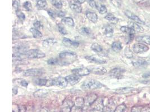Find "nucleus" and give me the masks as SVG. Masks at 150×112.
Returning a JSON list of instances; mask_svg holds the SVG:
<instances>
[{"label": "nucleus", "mask_w": 150, "mask_h": 112, "mask_svg": "<svg viewBox=\"0 0 150 112\" xmlns=\"http://www.w3.org/2000/svg\"><path fill=\"white\" fill-rule=\"evenodd\" d=\"M77 59V55L74 52H64L59 55V65H69L75 61Z\"/></svg>", "instance_id": "nucleus-1"}, {"label": "nucleus", "mask_w": 150, "mask_h": 112, "mask_svg": "<svg viewBox=\"0 0 150 112\" xmlns=\"http://www.w3.org/2000/svg\"><path fill=\"white\" fill-rule=\"evenodd\" d=\"M104 87V85L100 82L93 80L90 79L88 80L83 83L81 87L84 90H92L98 89H100Z\"/></svg>", "instance_id": "nucleus-2"}, {"label": "nucleus", "mask_w": 150, "mask_h": 112, "mask_svg": "<svg viewBox=\"0 0 150 112\" xmlns=\"http://www.w3.org/2000/svg\"><path fill=\"white\" fill-rule=\"evenodd\" d=\"M90 112H104V104L102 99L97 100L91 106Z\"/></svg>", "instance_id": "nucleus-3"}, {"label": "nucleus", "mask_w": 150, "mask_h": 112, "mask_svg": "<svg viewBox=\"0 0 150 112\" xmlns=\"http://www.w3.org/2000/svg\"><path fill=\"white\" fill-rule=\"evenodd\" d=\"M74 103L70 99H66L62 103L60 112H71Z\"/></svg>", "instance_id": "nucleus-4"}, {"label": "nucleus", "mask_w": 150, "mask_h": 112, "mask_svg": "<svg viewBox=\"0 0 150 112\" xmlns=\"http://www.w3.org/2000/svg\"><path fill=\"white\" fill-rule=\"evenodd\" d=\"M68 83L66 81L65 77H59L58 78L51 80L50 84V85H54L61 88H64L67 86Z\"/></svg>", "instance_id": "nucleus-5"}, {"label": "nucleus", "mask_w": 150, "mask_h": 112, "mask_svg": "<svg viewBox=\"0 0 150 112\" xmlns=\"http://www.w3.org/2000/svg\"><path fill=\"white\" fill-rule=\"evenodd\" d=\"M44 73L43 70L39 69H31L24 72L23 75L26 77H38L42 76Z\"/></svg>", "instance_id": "nucleus-6"}, {"label": "nucleus", "mask_w": 150, "mask_h": 112, "mask_svg": "<svg viewBox=\"0 0 150 112\" xmlns=\"http://www.w3.org/2000/svg\"><path fill=\"white\" fill-rule=\"evenodd\" d=\"M133 49L135 53H142L149 50V47L142 43H137L133 45Z\"/></svg>", "instance_id": "nucleus-7"}, {"label": "nucleus", "mask_w": 150, "mask_h": 112, "mask_svg": "<svg viewBox=\"0 0 150 112\" xmlns=\"http://www.w3.org/2000/svg\"><path fill=\"white\" fill-rule=\"evenodd\" d=\"M125 71L124 69L120 68H115L110 71L109 73V75L112 78L120 79L122 77L123 74Z\"/></svg>", "instance_id": "nucleus-8"}, {"label": "nucleus", "mask_w": 150, "mask_h": 112, "mask_svg": "<svg viewBox=\"0 0 150 112\" xmlns=\"http://www.w3.org/2000/svg\"><path fill=\"white\" fill-rule=\"evenodd\" d=\"M72 72L76 76H84L88 75L90 73V70L87 68H78L75 69L72 71Z\"/></svg>", "instance_id": "nucleus-9"}, {"label": "nucleus", "mask_w": 150, "mask_h": 112, "mask_svg": "<svg viewBox=\"0 0 150 112\" xmlns=\"http://www.w3.org/2000/svg\"><path fill=\"white\" fill-rule=\"evenodd\" d=\"M97 99V95L95 94H90L88 95L84 99V107L91 106Z\"/></svg>", "instance_id": "nucleus-10"}, {"label": "nucleus", "mask_w": 150, "mask_h": 112, "mask_svg": "<svg viewBox=\"0 0 150 112\" xmlns=\"http://www.w3.org/2000/svg\"><path fill=\"white\" fill-rule=\"evenodd\" d=\"M120 30L123 33L128 34L130 41L133 40L135 35V31L132 28H130L129 27H122L120 28Z\"/></svg>", "instance_id": "nucleus-11"}, {"label": "nucleus", "mask_w": 150, "mask_h": 112, "mask_svg": "<svg viewBox=\"0 0 150 112\" xmlns=\"http://www.w3.org/2000/svg\"><path fill=\"white\" fill-rule=\"evenodd\" d=\"M125 14L128 17H129L131 20H133L136 23H138L139 24H145V23L143 21H142L135 14L131 13V11L127 10L125 11Z\"/></svg>", "instance_id": "nucleus-12"}, {"label": "nucleus", "mask_w": 150, "mask_h": 112, "mask_svg": "<svg viewBox=\"0 0 150 112\" xmlns=\"http://www.w3.org/2000/svg\"><path fill=\"white\" fill-rule=\"evenodd\" d=\"M66 81L71 85H74L75 84H78L81 80L80 77L76 76L75 75H72L68 76L65 77Z\"/></svg>", "instance_id": "nucleus-13"}, {"label": "nucleus", "mask_w": 150, "mask_h": 112, "mask_svg": "<svg viewBox=\"0 0 150 112\" xmlns=\"http://www.w3.org/2000/svg\"><path fill=\"white\" fill-rule=\"evenodd\" d=\"M86 59L91 62L98 64H104L107 62V61L104 59L96 56H87L86 57Z\"/></svg>", "instance_id": "nucleus-14"}, {"label": "nucleus", "mask_w": 150, "mask_h": 112, "mask_svg": "<svg viewBox=\"0 0 150 112\" xmlns=\"http://www.w3.org/2000/svg\"><path fill=\"white\" fill-rule=\"evenodd\" d=\"M134 90H135V89L133 87H123L116 90L115 93L118 94H127L133 92Z\"/></svg>", "instance_id": "nucleus-15"}, {"label": "nucleus", "mask_w": 150, "mask_h": 112, "mask_svg": "<svg viewBox=\"0 0 150 112\" xmlns=\"http://www.w3.org/2000/svg\"><path fill=\"white\" fill-rule=\"evenodd\" d=\"M128 27L130 28H132L135 32H143V28H142L141 25L138 24V23H136L135 22L133 21H129L128 23Z\"/></svg>", "instance_id": "nucleus-16"}, {"label": "nucleus", "mask_w": 150, "mask_h": 112, "mask_svg": "<svg viewBox=\"0 0 150 112\" xmlns=\"http://www.w3.org/2000/svg\"><path fill=\"white\" fill-rule=\"evenodd\" d=\"M86 15L87 19L92 23H96L97 22V19H98V16H97V15L96 13L90 12V11H87L86 13Z\"/></svg>", "instance_id": "nucleus-17"}, {"label": "nucleus", "mask_w": 150, "mask_h": 112, "mask_svg": "<svg viewBox=\"0 0 150 112\" xmlns=\"http://www.w3.org/2000/svg\"><path fill=\"white\" fill-rule=\"evenodd\" d=\"M90 72H92L93 73H94L95 75H104L107 72V70L105 67L99 66L93 68Z\"/></svg>", "instance_id": "nucleus-18"}, {"label": "nucleus", "mask_w": 150, "mask_h": 112, "mask_svg": "<svg viewBox=\"0 0 150 112\" xmlns=\"http://www.w3.org/2000/svg\"><path fill=\"white\" fill-rule=\"evenodd\" d=\"M30 31L33 37L34 38H41L42 37V33L37 29L35 28H31L30 29Z\"/></svg>", "instance_id": "nucleus-19"}, {"label": "nucleus", "mask_w": 150, "mask_h": 112, "mask_svg": "<svg viewBox=\"0 0 150 112\" xmlns=\"http://www.w3.org/2000/svg\"><path fill=\"white\" fill-rule=\"evenodd\" d=\"M62 42H64V44H66L67 45H70L75 48H77L79 47V43L78 42H74V41H72L70 39H69V38H64L62 40Z\"/></svg>", "instance_id": "nucleus-20"}, {"label": "nucleus", "mask_w": 150, "mask_h": 112, "mask_svg": "<svg viewBox=\"0 0 150 112\" xmlns=\"http://www.w3.org/2000/svg\"><path fill=\"white\" fill-rule=\"evenodd\" d=\"M48 93V91L47 90H38L34 93V96L37 98H42L46 97Z\"/></svg>", "instance_id": "nucleus-21"}, {"label": "nucleus", "mask_w": 150, "mask_h": 112, "mask_svg": "<svg viewBox=\"0 0 150 112\" xmlns=\"http://www.w3.org/2000/svg\"><path fill=\"white\" fill-rule=\"evenodd\" d=\"M111 48L114 52H118L122 49V45L120 42H114L111 45Z\"/></svg>", "instance_id": "nucleus-22"}, {"label": "nucleus", "mask_w": 150, "mask_h": 112, "mask_svg": "<svg viewBox=\"0 0 150 112\" xmlns=\"http://www.w3.org/2000/svg\"><path fill=\"white\" fill-rule=\"evenodd\" d=\"M27 108L24 105H13V112H26Z\"/></svg>", "instance_id": "nucleus-23"}, {"label": "nucleus", "mask_w": 150, "mask_h": 112, "mask_svg": "<svg viewBox=\"0 0 150 112\" xmlns=\"http://www.w3.org/2000/svg\"><path fill=\"white\" fill-rule=\"evenodd\" d=\"M136 40L139 42H142L145 43L147 44L150 45V36L145 35V36H141L138 37L136 38Z\"/></svg>", "instance_id": "nucleus-24"}, {"label": "nucleus", "mask_w": 150, "mask_h": 112, "mask_svg": "<svg viewBox=\"0 0 150 112\" xmlns=\"http://www.w3.org/2000/svg\"><path fill=\"white\" fill-rule=\"evenodd\" d=\"M57 43L56 41L52 38H48L43 42V45L45 47H49Z\"/></svg>", "instance_id": "nucleus-25"}, {"label": "nucleus", "mask_w": 150, "mask_h": 112, "mask_svg": "<svg viewBox=\"0 0 150 112\" xmlns=\"http://www.w3.org/2000/svg\"><path fill=\"white\" fill-rule=\"evenodd\" d=\"M62 21L69 27H74V20L71 17H64L62 19Z\"/></svg>", "instance_id": "nucleus-26"}, {"label": "nucleus", "mask_w": 150, "mask_h": 112, "mask_svg": "<svg viewBox=\"0 0 150 112\" xmlns=\"http://www.w3.org/2000/svg\"><path fill=\"white\" fill-rule=\"evenodd\" d=\"M70 8L72 10L77 13H80L82 11V8L79 5L75 4V3H70Z\"/></svg>", "instance_id": "nucleus-27"}, {"label": "nucleus", "mask_w": 150, "mask_h": 112, "mask_svg": "<svg viewBox=\"0 0 150 112\" xmlns=\"http://www.w3.org/2000/svg\"><path fill=\"white\" fill-rule=\"evenodd\" d=\"M91 49L96 52H97V53H99V52H101L103 50V48L102 47V46L101 45H100L99 44L97 43H93L92 46H91Z\"/></svg>", "instance_id": "nucleus-28"}, {"label": "nucleus", "mask_w": 150, "mask_h": 112, "mask_svg": "<svg viewBox=\"0 0 150 112\" xmlns=\"http://www.w3.org/2000/svg\"><path fill=\"white\" fill-rule=\"evenodd\" d=\"M34 83L39 86H45L48 84V80L46 79H35L34 80Z\"/></svg>", "instance_id": "nucleus-29"}, {"label": "nucleus", "mask_w": 150, "mask_h": 112, "mask_svg": "<svg viewBox=\"0 0 150 112\" xmlns=\"http://www.w3.org/2000/svg\"><path fill=\"white\" fill-rule=\"evenodd\" d=\"M74 105L80 107L82 108L84 107V98L82 97H79L77 98L75 100V103H74Z\"/></svg>", "instance_id": "nucleus-30"}, {"label": "nucleus", "mask_w": 150, "mask_h": 112, "mask_svg": "<svg viewBox=\"0 0 150 112\" xmlns=\"http://www.w3.org/2000/svg\"><path fill=\"white\" fill-rule=\"evenodd\" d=\"M113 33H114V29L112 27L108 25L105 28L104 30V34L105 35H106L108 37H110L113 35Z\"/></svg>", "instance_id": "nucleus-31"}, {"label": "nucleus", "mask_w": 150, "mask_h": 112, "mask_svg": "<svg viewBox=\"0 0 150 112\" xmlns=\"http://www.w3.org/2000/svg\"><path fill=\"white\" fill-rule=\"evenodd\" d=\"M37 6L40 9H45L47 6L46 0H38L37 2Z\"/></svg>", "instance_id": "nucleus-32"}, {"label": "nucleus", "mask_w": 150, "mask_h": 112, "mask_svg": "<svg viewBox=\"0 0 150 112\" xmlns=\"http://www.w3.org/2000/svg\"><path fill=\"white\" fill-rule=\"evenodd\" d=\"M127 107L125 104H120L118 105L115 109L114 110V112H127Z\"/></svg>", "instance_id": "nucleus-33"}, {"label": "nucleus", "mask_w": 150, "mask_h": 112, "mask_svg": "<svg viewBox=\"0 0 150 112\" xmlns=\"http://www.w3.org/2000/svg\"><path fill=\"white\" fill-rule=\"evenodd\" d=\"M47 63L51 66H57L59 65V58H51L48 60Z\"/></svg>", "instance_id": "nucleus-34"}, {"label": "nucleus", "mask_w": 150, "mask_h": 112, "mask_svg": "<svg viewBox=\"0 0 150 112\" xmlns=\"http://www.w3.org/2000/svg\"><path fill=\"white\" fill-rule=\"evenodd\" d=\"M105 19H106L107 20H108L110 21H116L117 22L119 19H117V17H115V16L113 15V14H111V13H109V14H107L106 16H105Z\"/></svg>", "instance_id": "nucleus-35"}, {"label": "nucleus", "mask_w": 150, "mask_h": 112, "mask_svg": "<svg viewBox=\"0 0 150 112\" xmlns=\"http://www.w3.org/2000/svg\"><path fill=\"white\" fill-rule=\"evenodd\" d=\"M52 4L58 9H61L62 7L61 2L59 0H51Z\"/></svg>", "instance_id": "nucleus-36"}, {"label": "nucleus", "mask_w": 150, "mask_h": 112, "mask_svg": "<svg viewBox=\"0 0 150 112\" xmlns=\"http://www.w3.org/2000/svg\"><path fill=\"white\" fill-rule=\"evenodd\" d=\"M58 29H59V32L62 35H66V34H67L68 32H67L66 29L65 28V27L62 24H58Z\"/></svg>", "instance_id": "nucleus-37"}, {"label": "nucleus", "mask_w": 150, "mask_h": 112, "mask_svg": "<svg viewBox=\"0 0 150 112\" xmlns=\"http://www.w3.org/2000/svg\"><path fill=\"white\" fill-rule=\"evenodd\" d=\"M16 15H17V17L19 19V20H21V21H24L25 19V14H24L23 13H22L21 11H20V10H17L16 11Z\"/></svg>", "instance_id": "nucleus-38"}, {"label": "nucleus", "mask_w": 150, "mask_h": 112, "mask_svg": "<svg viewBox=\"0 0 150 112\" xmlns=\"http://www.w3.org/2000/svg\"><path fill=\"white\" fill-rule=\"evenodd\" d=\"M23 7L25 10H27V11H31V9H32V5H31L30 2H29V1L25 2L23 4Z\"/></svg>", "instance_id": "nucleus-39"}, {"label": "nucleus", "mask_w": 150, "mask_h": 112, "mask_svg": "<svg viewBox=\"0 0 150 112\" xmlns=\"http://www.w3.org/2000/svg\"><path fill=\"white\" fill-rule=\"evenodd\" d=\"M33 25L34 27V28L37 29H42L43 27H44V25L42 24V23L40 21H36L33 24Z\"/></svg>", "instance_id": "nucleus-40"}, {"label": "nucleus", "mask_w": 150, "mask_h": 112, "mask_svg": "<svg viewBox=\"0 0 150 112\" xmlns=\"http://www.w3.org/2000/svg\"><path fill=\"white\" fill-rule=\"evenodd\" d=\"M146 63L147 62L145 60H138L137 61L135 62V63H133L134 65L136 66H142L146 65Z\"/></svg>", "instance_id": "nucleus-41"}, {"label": "nucleus", "mask_w": 150, "mask_h": 112, "mask_svg": "<svg viewBox=\"0 0 150 112\" xmlns=\"http://www.w3.org/2000/svg\"><path fill=\"white\" fill-rule=\"evenodd\" d=\"M81 31L82 34H84L87 35H90L91 34V31L90 29L87 28H83L81 29Z\"/></svg>", "instance_id": "nucleus-42"}, {"label": "nucleus", "mask_w": 150, "mask_h": 112, "mask_svg": "<svg viewBox=\"0 0 150 112\" xmlns=\"http://www.w3.org/2000/svg\"><path fill=\"white\" fill-rule=\"evenodd\" d=\"M83 108L80 107H78V106H76V105H74L71 112H83Z\"/></svg>", "instance_id": "nucleus-43"}, {"label": "nucleus", "mask_w": 150, "mask_h": 112, "mask_svg": "<svg viewBox=\"0 0 150 112\" xmlns=\"http://www.w3.org/2000/svg\"><path fill=\"white\" fill-rule=\"evenodd\" d=\"M47 13L52 18H55L56 16H57V13H56L55 11H54L52 10H51V9L48 10L47 11Z\"/></svg>", "instance_id": "nucleus-44"}, {"label": "nucleus", "mask_w": 150, "mask_h": 112, "mask_svg": "<svg viewBox=\"0 0 150 112\" xmlns=\"http://www.w3.org/2000/svg\"><path fill=\"white\" fill-rule=\"evenodd\" d=\"M107 8L106 7L105 5H102L101 6L100 10H99V13L101 14H105L107 13Z\"/></svg>", "instance_id": "nucleus-45"}, {"label": "nucleus", "mask_w": 150, "mask_h": 112, "mask_svg": "<svg viewBox=\"0 0 150 112\" xmlns=\"http://www.w3.org/2000/svg\"><path fill=\"white\" fill-rule=\"evenodd\" d=\"M89 5H90V7L93 9H96L97 8V5L94 0H89Z\"/></svg>", "instance_id": "nucleus-46"}, {"label": "nucleus", "mask_w": 150, "mask_h": 112, "mask_svg": "<svg viewBox=\"0 0 150 112\" xmlns=\"http://www.w3.org/2000/svg\"><path fill=\"white\" fill-rule=\"evenodd\" d=\"M142 107H138V106H135L133 107L132 109V112H141V109Z\"/></svg>", "instance_id": "nucleus-47"}, {"label": "nucleus", "mask_w": 150, "mask_h": 112, "mask_svg": "<svg viewBox=\"0 0 150 112\" xmlns=\"http://www.w3.org/2000/svg\"><path fill=\"white\" fill-rule=\"evenodd\" d=\"M19 84H20L23 87H27L28 85V83L27 81H26L25 80H19Z\"/></svg>", "instance_id": "nucleus-48"}, {"label": "nucleus", "mask_w": 150, "mask_h": 112, "mask_svg": "<svg viewBox=\"0 0 150 112\" xmlns=\"http://www.w3.org/2000/svg\"><path fill=\"white\" fill-rule=\"evenodd\" d=\"M13 7L16 10V11H17V10H19L18 9H19V3H18L17 1H13Z\"/></svg>", "instance_id": "nucleus-49"}, {"label": "nucleus", "mask_w": 150, "mask_h": 112, "mask_svg": "<svg viewBox=\"0 0 150 112\" xmlns=\"http://www.w3.org/2000/svg\"><path fill=\"white\" fill-rule=\"evenodd\" d=\"M65 14H66V13L65 12L60 11H59L58 13H57V16L60 17H64L65 16Z\"/></svg>", "instance_id": "nucleus-50"}, {"label": "nucleus", "mask_w": 150, "mask_h": 112, "mask_svg": "<svg viewBox=\"0 0 150 112\" xmlns=\"http://www.w3.org/2000/svg\"><path fill=\"white\" fill-rule=\"evenodd\" d=\"M141 112H150V108L148 107H142L141 109Z\"/></svg>", "instance_id": "nucleus-51"}, {"label": "nucleus", "mask_w": 150, "mask_h": 112, "mask_svg": "<svg viewBox=\"0 0 150 112\" xmlns=\"http://www.w3.org/2000/svg\"><path fill=\"white\" fill-rule=\"evenodd\" d=\"M37 112H49L48 110L46 108H42L39 109Z\"/></svg>", "instance_id": "nucleus-52"}, {"label": "nucleus", "mask_w": 150, "mask_h": 112, "mask_svg": "<svg viewBox=\"0 0 150 112\" xmlns=\"http://www.w3.org/2000/svg\"><path fill=\"white\" fill-rule=\"evenodd\" d=\"M74 1L75 2H76V3H78L82 4V3H83L86 1V0H74Z\"/></svg>", "instance_id": "nucleus-53"}, {"label": "nucleus", "mask_w": 150, "mask_h": 112, "mask_svg": "<svg viewBox=\"0 0 150 112\" xmlns=\"http://www.w3.org/2000/svg\"><path fill=\"white\" fill-rule=\"evenodd\" d=\"M150 76V72H149L147 73H145L143 75V77L144 78H148Z\"/></svg>", "instance_id": "nucleus-54"}, {"label": "nucleus", "mask_w": 150, "mask_h": 112, "mask_svg": "<svg viewBox=\"0 0 150 112\" xmlns=\"http://www.w3.org/2000/svg\"><path fill=\"white\" fill-rule=\"evenodd\" d=\"M133 1L137 3H141V2H143L147 0H133Z\"/></svg>", "instance_id": "nucleus-55"}, {"label": "nucleus", "mask_w": 150, "mask_h": 112, "mask_svg": "<svg viewBox=\"0 0 150 112\" xmlns=\"http://www.w3.org/2000/svg\"><path fill=\"white\" fill-rule=\"evenodd\" d=\"M29 112V111H28V112H27H27Z\"/></svg>", "instance_id": "nucleus-56"}]
</instances>
